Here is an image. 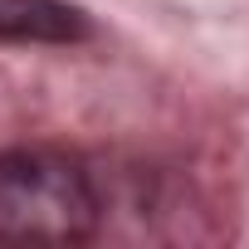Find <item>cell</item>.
I'll return each mask as SVG.
<instances>
[{
	"label": "cell",
	"instance_id": "7a4b0ae2",
	"mask_svg": "<svg viewBox=\"0 0 249 249\" xmlns=\"http://www.w3.org/2000/svg\"><path fill=\"white\" fill-rule=\"evenodd\" d=\"M0 39L10 44H73L88 39V15L69 0H0Z\"/></svg>",
	"mask_w": 249,
	"mask_h": 249
},
{
	"label": "cell",
	"instance_id": "6da1fadb",
	"mask_svg": "<svg viewBox=\"0 0 249 249\" xmlns=\"http://www.w3.org/2000/svg\"><path fill=\"white\" fill-rule=\"evenodd\" d=\"M98 230V191L88 171L59 152L0 157V244H83Z\"/></svg>",
	"mask_w": 249,
	"mask_h": 249
}]
</instances>
